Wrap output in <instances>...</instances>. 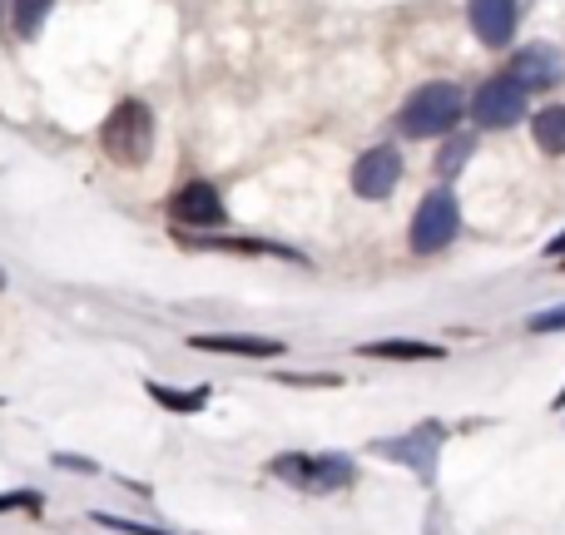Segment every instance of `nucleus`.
Wrapping results in <instances>:
<instances>
[{
	"label": "nucleus",
	"instance_id": "1",
	"mask_svg": "<svg viewBox=\"0 0 565 535\" xmlns=\"http://www.w3.org/2000/svg\"><path fill=\"white\" fill-rule=\"evenodd\" d=\"M99 145H105V154L125 169L145 164L149 149H154V115H149V105H139V99H119V105L109 109L105 129H99Z\"/></svg>",
	"mask_w": 565,
	"mask_h": 535
},
{
	"label": "nucleus",
	"instance_id": "2",
	"mask_svg": "<svg viewBox=\"0 0 565 535\" xmlns=\"http://www.w3.org/2000/svg\"><path fill=\"white\" fill-rule=\"evenodd\" d=\"M268 471H274L278 481H288L292 491H308V496H332V491H348L352 481H358V467H352L348 457H338V451H328V457L282 451V457H274Z\"/></svg>",
	"mask_w": 565,
	"mask_h": 535
},
{
	"label": "nucleus",
	"instance_id": "3",
	"mask_svg": "<svg viewBox=\"0 0 565 535\" xmlns=\"http://www.w3.org/2000/svg\"><path fill=\"white\" fill-rule=\"evenodd\" d=\"M461 109H467L461 89L451 85V79H431V85H422L417 95L402 105V135L437 139V135H447V129H457Z\"/></svg>",
	"mask_w": 565,
	"mask_h": 535
},
{
	"label": "nucleus",
	"instance_id": "4",
	"mask_svg": "<svg viewBox=\"0 0 565 535\" xmlns=\"http://www.w3.org/2000/svg\"><path fill=\"white\" fill-rule=\"evenodd\" d=\"M441 421H422V427H412V431H402V437H382V441H372L367 451H377V457H387V461H397V467H407V471H417L422 481H437V451H441Z\"/></svg>",
	"mask_w": 565,
	"mask_h": 535
},
{
	"label": "nucleus",
	"instance_id": "5",
	"mask_svg": "<svg viewBox=\"0 0 565 535\" xmlns=\"http://www.w3.org/2000/svg\"><path fill=\"white\" fill-rule=\"evenodd\" d=\"M461 228V208H457V194L447 189H431L427 199L417 204V218H412V254H441V248L457 238Z\"/></svg>",
	"mask_w": 565,
	"mask_h": 535
},
{
	"label": "nucleus",
	"instance_id": "6",
	"mask_svg": "<svg viewBox=\"0 0 565 535\" xmlns=\"http://www.w3.org/2000/svg\"><path fill=\"white\" fill-rule=\"evenodd\" d=\"M526 89L516 85V79H507V75H491L487 85L471 95V119H477L481 129H507V125H516L521 115H526Z\"/></svg>",
	"mask_w": 565,
	"mask_h": 535
},
{
	"label": "nucleus",
	"instance_id": "7",
	"mask_svg": "<svg viewBox=\"0 0 565 535\" xmlns=\"http://www.w3.org/2000/svg\"><path fill=\"white\" fill-rule=\"evenodd\" d=\"M169 218H174V228H218L228 214H224L218 189L204 184V179H194V184H184L174 199H169Z\"/></svg>",
	"mask_w": 565,
	"mask_h": 535
},
{
	"label": "nucleus",
	"instance_id": "8",
	"mask_svg": "<svg viewBox=\"0 0 565 535\" xmlns=\"http://www.w3.org/2000/svg\"><path fill=\"white\" fill-rule=\"evenodd\" d=\"M397 184H402V154L392 145L367 149V154L352 164V189H358V199H387Z\"/></svg>",
	"mask_w": 565,
	"mask_h": 535
},
{
	"label": "nucleus",
	"instance_id": "9",
	"mask_svg": "<svg viewBox=\"0 0 565 535\" xmlns=\"http://www.w3.org/2000/svg\"><path fill=\"white\" fill-rule=\"evenodd\" d=\"M507 79H516L526 95H531V89H551V85H561V79H565V55L556 45H526V50H516V55H511Z\"/></svg>",
	"mask_w": 565,
	"mask_h": 535
},
{
	"label": "nucleus",
	"instance_id": "10",
	"mask_svg": "<svg viewBox=\"0 0 565 535\" xmlns=\"http://www.w3.org/2000/svg\"><path fill=\"white\" fill-rule=\"evenodd\" d=\"M467 15H471V30H477L481 45H507V40L516 35L521 10H516V0H471Z\"/></svg>",
	"mask_w": 565,
	"mask_h": 535
},
{
	"label": "nucleus",
	"instance_id": "11",
	"mask_svg": "<svg viewBox=\"0 0 565 535\" xmlns=\"http://www.w3.org/2000/svg\"><path fill=\"white\" fill-rule=\"evenodd\" d=\"M189 347L194 352H234V357H278L282 342H274V338H238V332H194Z\"/></svg>",
	"mask_w": 565,
	"mask_h": 535
},
{
	"label": "nucleus",
	"instance_id": "12",
	"mask_svg": "<svg viewBox=\"0 0 565 535\" xmlns=\"http://www.w3.org/2000/svg\"><path fill=\"white\" fill-rule=\"evenodd\" d=\"M362 357H382V362H441L447 347L437 342H412V338H387V342H362Z\"/></svg>",
	"mask_w": 565,
	"mask_h": 535
},
{
	"label": "nucleus",
	"instance_id": "13",
	"mask_svg": "<svg viewBox=\"0 0 565 535\" xmlns=\"http://www.w3.org/2000/svg\"><path fill=\"white\" fill-rule=\"evenodd\" d=\"M531 139H536L546 154H565V105H546L531 119Z\"/></svg>",
	"mask_w": 565,
	"mask_h": 535
},
{
	"label": "nucleus",
	"instance_id": "14",
	"mask_svg": "<svg viewBox=\"0 0 565 535\" xmlns=\"http://www.w3.org/2000/svg\"><path fill=\"white\" fill-rule=\"evenodd\" d=\"M149 397H154L159 407H169V411H179V417H189V411H204L214 392H209V387H194V392H174V387H164V382H149Z\"/></svg>",
	"mask_w": 565,
	"mask_h": 535
},
{
	"label": "nucleus",
	"instance_id": "15",
	"mask_svg": "<svg viewBox=\"0 0 565 535\" xmlns=\"http://www.w3.org/2000/svg\"><path fill=\"white\" fill-rule=\"evenodd\" d=\"M471 149H477V139H471V135L447 139V145H441V154H437V174H441V179H451V174H457V169L471 159Z\"/></svg>",
	"mask_w": 565,
	"mask_h": 535
},
{
	"label": "nucleus",
	"instance_id": "16",
	"mask_svg": "<svg viewBox=\"0 0 565 535\" xmlns=\"http://www.w3.org/2000/svg\"><path fill=\"white\" fill-rule=\"evenodd\" d=\"M50 6H55V0H15V6H10V20H15V35H35L40 20L50 15Z\"/></svg>",
	"mask_w": 565,
	"mask_h": 535
},
{
	"label": "nucleus",
	"instance_id": "17",
	"mask_svg": "<svg viewBox=\"0 0 565 535\" xmlns=\"http://www.w3.org/2000/svg\"><path fill=\"white\" fill-rule=\"evenodd\" d=\"M35 506H40L35 491H6V496H0V516H6V511H35Z\"/></svg>",
	"mask_w": 565,
	"mask_h": 535
},
{
	"label": "nucleus",
	"instance_id": "18",
	"mask_svg": "<svg viewBox=\"0 0 565 535\" xmlns=\"http://www.w3.org/2000/svg\"><path fill=\"white\" fill-rule=\"evenodd\" d=\"M526 328H531V332H561V328H565V302H561V308H551V312H536Z\"/></svg>",
	"mask_w": 565,
	"mask_h": 535
},
{
	"label": "nucleus",
	"instance_id": "19",
	"mask_svg": "<svg viewBox=\"0 0 565 535\" xmlns=\"http://www.w3.org/2000/svg\"><path fill=\"white\" fill-rule=\"evenodd\" d=\"M282 382L288 387H338L342 377H298V372H282Z\"/></svg>",
	"mask_w": 565,
	"mask_h": 535
},
{
	"label": "nucleus",
	"instance_id": "20",
	"mask_svg": "<svg viewBox=\"0 0 565 535\" xmlns=\"http://www.w3.org/2000/svg\"><path fill=\"white\" fill-rule=\"evenodd\" d=\"M546 254H551V258H565V234L551 238V244H546Z\"/></svg>",
	"mask_w": 565,
	"mask_h": 535
},
{
	"label": "nucleus",
	"instance_id": "21",
	"mask_svg": "<svg viewBox=\"0 0 565 535\" xmlns=\"http://www.w3.org/2000/svg\"><path fill=\"white\" fill-rule=\"evenodd\" d=\"M556 411H565V387L556 392Z\"/></svg>",
	"mask_w": 565,
	"mask_h": 535
}]
</instances>
